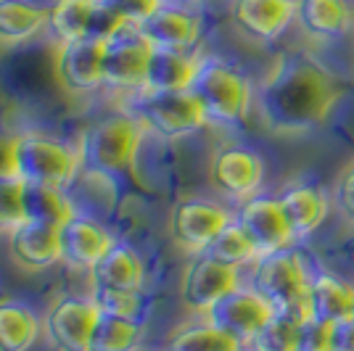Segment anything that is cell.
<instances>
[{"instance_id": "8992f818", "label": "cell", "mask_w": 354, "mask_h": 351, "mask_svg": "<svg viewBox=\"0 0 354 351\" xmlns=\"http://www.w3.org/2000/svg\"><path fill=\"white\" fill-rule=\"evenodd\" d=\"M80 169L77 151L37 132L14 135V175L24 182L40 185H69Z\"/></svg>"}, {"instance_id": "ffe728a7", "label": "cell", "mask_w": 354, "mask_h": 351, "mask_svg": "<svg viewBox=\"0 0 354 351\" xmlns=\"http://www.w3.org/2000/svg\"><path fill=\"white\" fill-rule=\"evenodd\" d=\"M8 246L16 262L30 269H45L50 264L61 262L59 227L21 222L8 233Z\"/></svg>"}, {"instance_id": "30bf717a", "label": "cell", "mask_w": 354, "mask_h": 351, "mask_svg": "<svg viewBox=\"0 0 354 351\" xmlns=\"http://www.w3.org/2000/svg\"><path fill=\"white\" fill-rule=\"evenodd\" d=\"M233 222V214L225 206L207 198H185L172 209L169 233L177 246L196 254H204L209 243Z\"/></svg>"}, {"instance_id": "2e32d148", "label": "cell", "mask_w": 354, "mask_h": 351, "mask_svg": "<svg viewBox=\"0 0 354 351\" xmlns=\"http://www.w3.org/2000/svg\"><path fill=\"white\" fill-rule=\"evenodd\" d=\"M138 32L151 43V48L191 50L201 37V19L188 8L162 6L143 24H138Z\"/></svg>"}, {"instance_id": "9a60e30c", "label": "cell", "mask_w": 354, "mask_h": 351, "mask_svg": "<svg viewBox=\"0 0 354 351\" xmlns=\"http://www.w3.org/2000/svg\"><path fill=\"white\" fill-rule=\"evenodd\" d=\"M230 14L243 35L270 43L296 21V0H233Z\"/></svg>"}, {"instance_id": "7c38bea8", "label": "cell", "mask_w": 354, "mask_h": 351, "mask_svg": "<svg viewBox=\"0 0 354 351\" xmlns=\"http://www.w3.org/2000/svg\"><path fill=\"white\" fill-rule=\"evenodd\" d=\"M238 283V269L230 264L212 259L209 254H198L188 267L180 283V298L193 312L207 314L225 293H230Z\"/></svg>"}, {"instance_id": "d6986e66", "label": "cell", "mask_w": 354, "mask_h": 351, "mask_svg": "<svg viewBox=\"0 0 354 351\" xmlns=\"http://www.w3.org/2000/svg\"><path fill=\"white\" fill-rule=\"evenodd\" d=\"M93 288L104 291H140L143 285V262L130 246L111 243L104 256L90 267Z\"/></svg>"}, {"instance_id": "9c48e42d", "label": "cell", "mask_w": 354, "mask_h": 351, "mask_svg": "<svg viewBox=\"0 0 354 351\" xmlns=\"http://www.w3.org/2000/svg\"><path fill=\"white\" fill-rule=\"evenodd\" d=\"M151 43L138 27H124L104 43V85L114 90H140L146 82Z\"/></svg>"}, {"instance_id": "f546056e", "label": "cell", "mask_w": 354, "mask_h": 351, "mask_svg": "<svg viewBox=\"0 0 354 351\" xmlns=\"http://www.w3.org/2000/svg\"><path fill=\"white\" fill-rule=\"evenodd\" d=\"M204 254H209L212 259H217V262H222V264H230V267H236V269L246 267V264H254L259 259L254 243H251L249 238H246V233L238 227L236 220L230 222V225L209 243V249L204 251Z\"/></svg>"}, {"instance_id": "d4e9b609", "label": "cell", "mask_w": 354, "mask_h": 351, "mask_svg": "<svg viewBox=\"0 0 354 351\" xmlns=\"http://www.w3.org/2000/svg\"><path fill=\"white\" fill-rule=\"evenodd\" d=\"M48 24V8L30 0H0V43L16 45Z\"/></svg>"}, {"instance_id": "603a6c76", "label": "cell", "mask_w": 354, "mask_h": 351, "mask_svg": "<svg viewBox=\"0 0 354 351\" xmlns=\"http://www.w3.org/2000/svg\"><path fill=\"white\" fill-rule=\"evenodd\" d=\"M310 309L315 320L339 322L346 320L354 309V288L330 272H315L310 280Z\"/></svg>"}, {"instance_id": "7402d4cb", "label": "cell", "mask_w": 354, "mask_h": 351, "mask_svg": "<svg viewBox=\"0 0 354 351\" xmlns=\"http://www.w3.org/2000/svg\"><path fill=\"white\" fill-rule=\"evenodd\" d=\"M201 59H193L188 50L153 48L148 59L143 90H191Z\"/></svg>"}, {"instance_id": "f1b7e54d", "label": "cell", "mask_w": 354, "mask_h": 351, "mask_svg": "<svg viewBox=\"0 0 354 351\" xmlns=\"http://www.w3.org/2000/svg\"><path fill=\"white\" fill-rule=\"evenodd\" d=\"M169 351H243V343L204 320L201 325L183 328L169 341Z\"/></svg>"}, {"instance_id": "1f68e13d", "label": "cell", "mask_w": 354, "mask_h": 351, "mask_svg": "<svg viewBox=\"0 0 354 351\" xmlns=\"http://www.w3.org/2000/svg\"><path fill=\"white\" fill-rule=\"evenodd\" d=\"M21 191H24V180H19L16 175H0V233L3 230L11 233L16 225L24 222Z\"/></svg>"}, {"instance_id": "ba28073f", "label": "cell", "mask_w": 354, "mask_h": 351, "mask_svg": "<svg viewBox=\"0 0 354 351\" xmlns=\"http://www.w3.org/2000/svg\"><path fill=\"white\" fill-rule=\"evenodd\" d=\"M238 227L246 233L259 256L275 254V251L288 249L296 238L291 233V225L283 214V206L278 196H251L241 201L238 211L233 214Z\"/></svg>"}, {"instance_id": "4316f807", "label": "cell", "mask_w": 354, "mask_h": 351, "mask_svg": "<svg viewBox=\"0 0 354 351\" xmlns=\"http://www.w3.org/2000/svg\"><path fill=\"white\" fill-rule=\"evenodd\" d=\"M40 336V322L24 304L0 301V351H30Z\"/></svg>"}, {"instance_id": "74e56055", "label": "cell", "mask_w": 354, "mask_h": 351, "mask_svg": "<svg viewBox=\"0 0 354 351\" xmlns=\"http://www.w3.org/2000/svg\"><path fill=\"white\" fill-rule=\"evenodd\" d=\"M0 175H14V137L0 135Z\"/></svg>"}, {"instance_id": "83f0119b", "label": "cell", "mask_w": 354, "mask_h": 351, "mask_svg": "<svg viewBox=\"0 0 354 351\" xmlns=\"http://www.w3.org/2000/svg\"><path fill=\"white\" fill-rule=\"evenodd\" d=\"M143 336L140 322L109 317L98 312V320L90 330L88 351H135Z\"/></svg>"}, {"instance_id": "e0dca14e", "label": "cell", "mask_w": 354, "mask_h": 351, "mask_svg": "<svg viewBox=\"0 0 354 351\" xmlns=\"http://www.w3.org/2000/svg\"><path fill=\"white\" fill-rule=\"evenodd\" d=\"M111 235L95 220L72 214L69 220L59 227V246L61 259L72 267H93L104 256V251L111 246Z\"/></svg>"}, {"instance_id": "5bb4252c", "label": "cell", "mask_w": 354, "mask_h": 351, "mask_svg": "<svg viewBox=\"0 0 354 351\" xmlns=\"http://www.w3.org/2000/svg\"><path fill=\"white\" fill-rule=\"evenodd\" d=\"M98 320L93 298L66 296L56 301L45 317V333L59 351H88L90 330Z\"/></svg>"}, {"instance_id": "484cf974", "label": "cell", "mask_w": 354, "mask_h": 351, "mask_svg": "<svg viewBox=\"0 0 354 351\" xmlns=\"http://www.w3.org/2000/svg\"><path fill=\"white\" fill-rule=\"evenodd\" d=\"M101 0H56L48 11V27L61 43L88 37L90 21Z\"/></svg>"}, {"instance_id": "d6a6232c", "label": "cell", "mask_w": 354, "mask_h": 351, "mask_svg": "<svg viewBox=\"0 0 354 351\" xmlns=\"http://www.w3.org/2000/svg\"><path fill=\"white\" fill-rule=\"evenodd\" d=\"M296 341H299V325L275 314L249 346H254L257 351H296Z\"/></svg>"}, {"instance_id": "7a4b0ae2", "label": "cell", "mask_w": 354, "mask_h": 351, "mask_svg": "<svg viewBox=\"0 0 354 351\" xmlns=\"http://www.w3.org/2000/svg\"><path fill=\"white\" fill-rule=\"evenodd\" d=\"M310 280L312 272L301 259V254L288 246L275 254L259 256L254 262L251 288L265 296L278 317L301 328L307 320H312L310 298H307Z\"/></svg>"}, {"instance_id": "836d02e7", "label": "cell", "mask_w": 354, "mask_h": 351, "mask_svg": "<svg viewBox=\"0 0 354 351\" xmlns=\"http://www.w3.org/2000/svg\"><path fill=\"white\" fill-rule=\"evenodd\" d=\"M296 351H333V322L307 320L299 328Z\"/></svg>"}, {"instance_id": "6da1fadb", "label": "cell", "mask_w": 354, "mask_h": 351, "mask_svg": "<svg viewBox=\"0 0 354 351\" xmlns=\"http://www.w3.org/2000/svg\"><path fill=\"white\" fill-rule=\"evenodd\" d=\"M339 90L333 79L307 61L283 64L259 93V108L265 122L278 132H301L320 124Z\"/></svg>"}, {"instance_id": "cb8c5ba5", "label": "cell", "mask_w": 354, "mask_h": 351, "mask_svg": "<svg viewBox=\"0 0 354 351\" xmlns=\"http://www.w3.org/2000/svg\"><path fill=\"white\" fill-rule=\"evenodd\" d=\"M21 211L24 222L45 225V227H61L72 217V204L56 185H40V182H24L21 191Z\"/></svg>"}, {"instance_id": "8d00e7d4", "label": "cell", "mask_w": 354, "mask_h": 351, "mask_svg": "<svg viewBox=\"0 0 354 351\" xmlns=\"http://www.w3.org/2000/svg\"><path fill=\"white\" fill-rule=\"evenodd\" d=\"M333 351H354V320L333 322Z\"/></svg>"}, {"instance_id": "44dd1931", "label": "cell", "mask_w": 354, "mask_h": 351, "mask_svg": "<svg viewBox=\"0 0 354 351\" xmlns=\"http://www.w3.org/2000/svg\"><path fill=\"white\" fill-rule=\"evenodd\" d=\"M296 21L304 35L333 40L346 35L354 21L349 0H296Z\"/></svg>"}, {"instance_id": "d590c367", "label": "cell", "mask_w": 354, "mask_h": 351, "mask_svg": "<svg viewBox=\"0 0 354 351\" xmlns=\"http://www.w3.org/2000/svg\"><path fill=\"white\" fill-rule=\"evenodd\" d=\"M333 206L344 214V220L354 225V164L344 169L333 188Z\"/></svg>"}, {"instance_id": "277c9868", "label": "cell", "mask_w": 354, "mask_h": 351, "mask_svg": "<svg viewBox=\"0 0 354 351\" xmlns=\"http://www.w3.org/2000/svg\"><path fill=\"white\" fill-rule=\"evenodd\" d=\"M198 98L209 124L236 127L241 124L251 106V85L236 66L217 59H201L198 72L191 85Z\"/></svg>"}, {"instance_id": "ac0fdd59", "label": "cell", "mask_w": 354, "mask_h": 351, "mask_svg": "<svg viewBox=\"0 0 354 351\" xmlns=\"http://www.w3.org/2000/svg\"><path fill=\"white\" fill-rule=\"evenodd\" d=\"M278 201L283 206L286 220L291 225L294 238H307L315 230H320V225L330 211L328 196L315 182H294V185L283 188Z\"/></svg>"}, {"instance_id": "5b68a950", "label": "cell", "mask_w": 354, "mask_h": 351, "mask_svg": "<svg viewBox=\"0 0 354 351\" xmlns=\"http://www.w3.org/2000/svg\"><path fill=\"white\" fill-rule=\"evenodd\" d=\"M133 117L159 137L177 140L207 127V114L191 90H143L133 101Z\"/></svg>"}, {"instance_id": "52a82bcc", "label": "cell", "mask_w": 354, "mask_h": 351, "mask_svg": "<svg viewBox=\"0 0 354 351\" xmlns=\"http://www.w3.org/2000/svg\"><path fill=\"white\" fill-rule=\"evenodd\" d=\"M204 317L214 328H220L227 336L236 338L238 343L249 346L275 317V309L262 293H257L251 285L249 288L236 285L230 293H225Z\"/></svg>"}, {"instance_id": "3957f363", "label": "cell", "mask_w": 354, "mask_h": 351, "mask_svg": "<svg viewBox=\"0 0 354 351\" xmlns=\"http://www.w3.org/2000/svg\"><path fill=\"white\" fill-rule=\"evenodd\" d=\"M143 140V124L133 114H109L80 135V164L98 175H119L135 161Z\"/></svg>"}, {"instance_id": "4dcf8cb0", "label": "cell", "mask_w": 354, "mask_h": 351, "mask_svg": "<svg viewBox=\"0 0 354 351\" xmlns=\"http://www.w3.org/2000/svg\"><path fill=\"white\" fill-rule=\"evenodd\" d=\"M93 304L101 314L109 317H122V320L140 322L143 317V298L140 291H104V288H93Z\"/></svg>"}, {"instance_id": "e575fe53", "label": "cell", "mask_w": 354, "mask_h": 351, "mask_svg": "<svg viewBox=\"0 0 354 351\" xmlns=\"http://www.w3.org/2000/svg\"><path fill=\"white\" fill-rule=\"evenodd\" d=\"M114 8V14L122 16L124 24L138 27L143 24L148 16H153L164 6V0H104Z\"/></svg>"}, {"instance_id": "4fadbf2b", "label": "cell", "mask_w": 354, "mask_h": 351, "mask_svg": "<svg viewBox=\"0 0 354 351\" xmlns=\"http://www.w3.org/2000/svg\"><path fill=\"white\" fill-rule=\"evenodd\" d=\"M56 79L66 93L82 95L104 85V43L101 40H72L56 50Z\"/></svg>"}, {"instance_id": "8fae6325", "label": "cell", "mask_w": 354, "mask_h": 351, "mask_svg": "<svg viewBox=\"0 0 354 351\" xmlns=\"http://www.w3.org/2000/svg\"><path fill=\"white\" fill-rule=\"evenodd\" d=\"M212 185L233 201H246L265 180V161L257 151L246 146L220 148L209 167Z\"/></svg>"}]
</instances>
